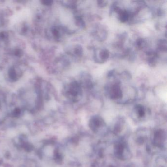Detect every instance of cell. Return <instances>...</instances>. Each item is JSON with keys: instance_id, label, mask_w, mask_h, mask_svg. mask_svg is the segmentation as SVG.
Returning <instances> with one entry per match:
<instances>
[{"instance_id": "cell-1", "label": "cell", "mask_w": 167, "mask_h": 167, "mask_svg": "<svg viewBox=\"0 0 167 167\" xmlns=\"http://www.w3.org/2000/svg\"><path fill=\"white\" fill-rule=\"evenodd\" d=\"M89 127L92 132L99 135L105 134L108 129L105 121L99 116L91 118L89 120Z\"/></svg>"}, {"instance_id": "cell-2", "label": "cell", "mask_w": 167, "mask_h": 167, "mask_svg": "<svg viewBox=\"0 0 167 167\" xmlns=\"http://www.w3.org/2000/svg\"><path fill=\"white\" fill-rule=\"evenodd\" d=\"M114 153L116 157L123 161L129 159L132 156L128 144L123 140L116 143L114 146Z\"/></svg>"}, {"instance_id": "cell-3", "label": "cell", "mask_w": 167, "mask_h": 167, "mask_svg": "<svg viewBox=\"0 0 167 167\" xmlns=\"http://www.w3.org/2000/svg\"><path fill=\"white\" fill-rule=\"evenodd\" d=\"M153 143L157 148L163 149L166 144V132L163 129H159L155 132L153 137Z\"/></svg>"}, {"instance_id": "cell-4", "label": "cell", "mask_w": 167, "mask_h": 167, "mask_svg": "<svg viewBox=\"0 0 167 167\" xmlns=\"http://www.w3.org/2000/svg\"><path fill=\"white\" fill-rule=\"evenodd\" d=\"M68 94L74 101H77L81 94V86L77 82H73L70 84Z\"/></svg>"}, {"instance_id": "cell-5", "label": "cell", "mask_w": 167, "mask_h": 167, "mask_svg": "<svg viewBox=\"0 0 167 167\" xmlns=\"http://www.w3.org/2000/svg\"><path fill=\"white\" fill-rule=\"evenodd\" d=\"M109 95L112 99H119L122 98V91L118 83L114 84L112 86L110 90Z\"/></svg>"}, {"instance_id": "cell-6", "label": "cell", "mask_w": 167, "mask_h": 167, "mask_svg": "<svg viewBox=\"0 0 167 167\" xmlns=\"http://www.w3.org/2000/svg\"><path fill=\"white\" fill-rule=\"evenodd\" d=\"M135 112L136 116L139 119H143L146 115V110L143 105L138 104L135 107Z\"/></svg>"}, {"instance_id": "cell-7", "label": "cell", "mask_w": 167, "mask_h": 167, "mask_svg": "<svg viewBox=\"0 0 167 167\" xmlns=\"http://www.w3.org/2000/svg\"><path fill=\"white\" fill-rule=\"evenodd\" d=\"M97 54L99 55V58H98L99 59L97 61V62H99V63H103V62H105L109 57V51L104 50V49L100 50V52L97 53Z\"/></svg>"}, {"instance_id": "cell-8", "label": "cell", "mask_w": 167, "mask_h": 167, "mask_svg": "<svg viewBox=\"0 0 167 167\" xmlns=\"http://www.w3.org/2000/svg\"><path fill=\"white\" fill-rule=\"evenodd\" d=\"M124 122L123 119H120L117 122L114 127V132L117 134L120 133L123 130Z\"/></svg>"}, {"instance_id": "cell-9", "label": "cell", "mask_w": 167, "mask_h": 167, "mask_svg": "<svg viewBox=\"0 0 167 167\" xmlns=\"http://www.w3.org/2000/svg\"><path fill=\"white\" fill-rule=\"evenodd\" d=\"M119 19L122 22H126L129 17V13L127 11H122L119 9Z\"/></svg>"}, {"instance_id": "cell-10", "label": "cell", "mask_w": 167, "mask_h": 167, "mask_svg": "<svg viewBox=\"0 0 167 167\" xmlns=\"http://www.w3.org/2000/svg\"><path fill=\"white\" fill-rule=\"evenodd\" d=\"M99 2H100L99 5H100V7H104L106 5L107 2L105 1H99Z\"/></svg>"}, {"instance_id": "cell-11", "label": "cell", "mask_w": 167, "mask_h": 167, "mask_svg": "<svg viewBox=\"0 0 167 167\" xmlns=\"http://www.w3.org/2000/svg\"><path fill=\"white\" fill-rule=\"evenodd\" d=\"M113 167V166H111V167Z\"/></svg>"}]
</instances>
